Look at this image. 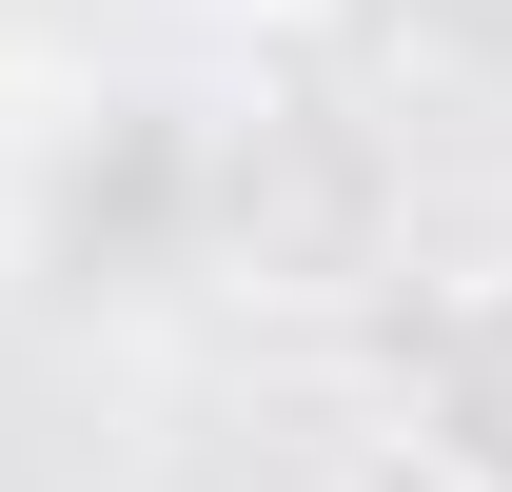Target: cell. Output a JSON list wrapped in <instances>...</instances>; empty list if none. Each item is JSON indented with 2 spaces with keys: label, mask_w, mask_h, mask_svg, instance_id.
I'll list each match as a JSON object with an SVG mask.
<instances>
[{
  "label": "cell",
  "mask_w": 512,
  "mask_h": 492,
  "mask_svg": "<svg viewBox=\"0 0 512 492\" xmlns=\"http://www.w3.org/2000/svg\"><path fill=\"white\" fill-rule=\"evenodd\" d=\"M394 453L434 492H512V276H453L394 335Z\"/></svg>",
  "instance_id": "6da1fadb"
}]
</instances>
